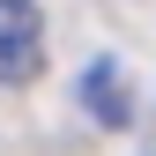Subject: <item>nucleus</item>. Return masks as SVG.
Returning <instances> with one entry per match:
<instances>
[{
  "instance_id": "obj_2",
  "label": "nucleus",
  "mask_w": 156,
  "mask_h": 156,
  "mask_svg": "<svg viewBox=\"0 0 156 156\" xmlns=\"http://www.w3.org/2000/svg\"><path fill=\"white\" fill-rule=\"evenodd\" d=\"M82 97L104 112V126H119V119H126V82H119V67H112V60H97V67H89Z\"/></svg>"
},
{
  "instance_id": "obj_1",
  "label": "nucleus",
  "mask_w": 156,
  "mask_h": 156,
  "mask_svg": "<svg viewBox=\"0 0 156 156\" xmlns=\"http://www.w3.org/2000/svg\"><path fill=\"white\" fill-rule=\"evenodd\" d=\"M45 67V8L37 0H0V82L23 89Z\"/></svg>"
}]
</instances>
